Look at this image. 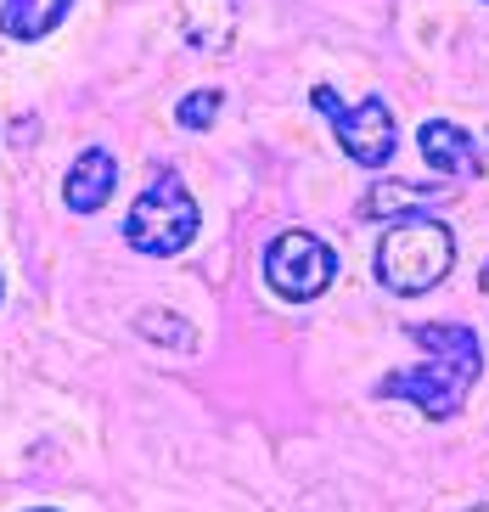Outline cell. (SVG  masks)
Segmentation results:
<instances>
[{
  "label": "cell",
  "mask_w": 489,
  "mask_h": 512,
  "mask_svg": "<svg viewBox=\"0 0 489 512\" xmlns=\"http://www.w3.org/2000/svg\"><path fill=\"white\" fill-rule=\"evenodd\" d=\"M411 338L428 349L433 361L411 366V372H400V377H383L377 394H383V400H416L422 417H456V411L467 406L473 383H478V366H484L478 338L467 327H456V321H422V327H411Z\"/></svg>",
  "instance_id": "obj_1"
},
{
  "label": "cell",
  "mask_w": 489,
  "mask_h": 512,
  "mask_svg": "<svg viewBox=\"0 0 489 512\" xmlns=\"http://www.w3.org/2000/svg\"><path fill=\"white\" fill-rule=\"evenodd\" d=\"M450 265H456V231L428 220V214H411V220L394 226L383 237V248H377V282H383L388 293H405V299L439 287L450 276Z\"/></svg>",
  "instance_id": "obj_2"
},
{
  "label": "cell",
  "mask_w": 489,
  "mask_h": 512,
  "mask_svg": "<svg viewBox=\"0 0 489 512\" xmlns=\"http://www.w3.org/2000/svg\"><path fill=\"white\" fill-rule=\"evenodd\" d=\"M197 237V203L180 186V175H158L124 214V242L135 254H180Z\"/></svg>",
  "instance_id": "obj_3"
},
{
  "label": "cell",
  "mask_w": 489,
  "mask_h": 512,
  "mask_svg": "<svg viewBox=\"0 0 489 512\" xmlns=\"http://www.w3.org/2000/svg\"><path fill=\"white\" fill-rule=\"evenodd\" d=\"M338 276V254L326 248L315 231H282L265 254V282L282 299H315L326 293V282Z\"/></svg>",
  "instance_id": "obj_4"
},
{
  "label": "cell",
  "mask_w": 489,
  "mask_h": 512,
  "mask_svg": "<svg viewBox=\"0 0 489 512\" xmlns=\"http://www.w3.org/2000/svg\"><path fill=\"white\" fill-rule=\"evenodd\" d=\"M315 107H321L326 119H332V130H338L343 152L355 158V164L377 169V164H394V113H388V102H355V107H338V96L315 91Z\"/></svg>",
  "instance_id": "obj_5"
},
{
  "label": "cell",
  "mask_w": 489,
  "mask_h": 512,
  "mask_svg": "<svg viewBox=\"0 0 489 512\" xmlns=\"http://www.w3.org/2000/svg\"><path fill=\"white\" fill-rule=\"evenodd\" d=\"M422 158H428V169H439V175H456V181H473V175H484V152L473 147V136L461 130V124H445L433 119L422 124Z\"/></svg>",
  "instance_id": "obj_6"
},
{
  "label": "cell",
  "mask_w": 489,
  "mask_h": 512,
  "mask_svg": "<svg viewBox=\"0 0 489 512\" xmlns=\"http://www.w3.org/2000/svg\"><path fill=\"white\" fill-rule=\"evenodd\" d=\"M113 186H119V158L107 147H90L74 158V169H68V209L74 214H96L113 197Z\"/></svg>",
  "instance_id": "obj_7"
},
{
  "label": "cell",
  "mask_w": 489,
  "mask_h": 512,
  "mask_svg": "<svg viewBox=\"0 0 489 512\" xmlns=\"http://www.w3.org/2000/svg\"><path fill=\"white\" fill-rule=\"evenodd\" d=\"M456 192H445V186H411V181H394V186H371L366 197H360V214L366 220H394V214H422L433 209V203H450Z\"/></svg>",
  "instance_id": "obj_8"
},
{
  "label": "cell",
  "mask_w": 489,
  "mask_h": 512,
  "mask_svg": "<svg viewBox=\"0 0 489 512\" xmlns=\"http://www.w3.org/2000/svg\"><path fill=\"white\" fill-rule=\"evenodd\" d=\"M74 0H6L0 6V34H12V40H40L51 34L68 17Z\"/></svg>",
  "instance_id": "obj_9"
},
{
  "label": "cell",
  "mask_w": 489,
  "mask_h": 512,
  "mask_svg": "<svg viewBox=\"0 0 489 512\" xmlns=\"http://www.w3.org/2000/svg\"><path fill=\"white\" fill-rule=\"evenodd\" d=\"M214 113H220V96H214V91H192L186 102H180V124H186V130L214 124Z\"/></svg>",
  "instance_id": "obj_10"
},
{
  "label": "cell",
  "mask_w": 489,
  "mask_h": 512,
  "mask_svg": "<svg viewBox=\"0 0 489 512\" xmlns=\"http://www.w3.org/2000/svg\"><path fill=\"white\" fill-rule=\"evenodd\" d=\"M478 287H484V299H489V259H484V271H478Z\"/></svg>",
  "instance_id": "obj_11"
},
{
  "label": "cell",
  "mask_w": 489,
  "mask_h": 512,
  "mask_svg": "<svg viewBox=\"0 0 489 512\" xmlns=\"http://www.w3.org/2000/svg\"><path fill=\"white\" fill-rule=\"evenodd\" d=\"M478 512H489V507H478Z\"/></svg>",
  "instance_id": "obj_12"
},
{
  "label": "cell",
  "mask_w": 489,
  "mask_h": 512,
  "mask_svg": "<svg viewBox=\"0 0 489 512\" xmlns=\"http://www.w3.org/2000/svg\"><path fill=\"white\" fill-rule=\"evenodd\" d=\"M40 512H51V507H40Z\"/></svg>",
  "instance_id": "obj_13"
}]
</instances>
